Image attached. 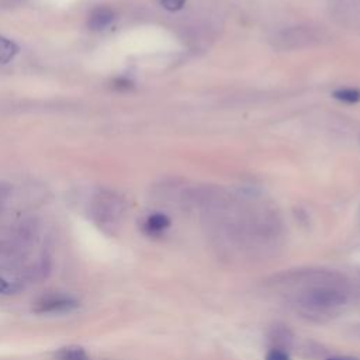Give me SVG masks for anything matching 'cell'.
<instances>
[{"label":"cell","mask_w":360,"mask_h":360,"mask_svg":"<svg viewBox=\"0 0 360 360\" xmlns=\"http://www.w3.org/2000/svg\"><path fill=\"white\" fill-rule=\"evenodd\" d=\"M297 302L307 311L325 314L343 307L347 302V292L336 284H315L300 292Z\"/></svg>","instance_id":"cell-1"},{"label":"cell","mask_w":360,"mask_h":360,"mask_svg":"<svg viewBox=\"0 0 360 360\" xmlns=\"http://www.w3.org/2000/svg\"><path fill=\"white\" fill-rule=\"evenodd\" d=\"M124 214V201L120 195L108 190H100L94 194L90 204V215L93 221L104 231H114Z\"/></svg>","instance_id":"cell-2"},{"label":"cell","mask_w":360,"mask_h":360,"mask_svg":"<svg viewBox=\"0 0 360 360\" xmlns=\"http://www.w3.org/2000/svg\"><path fill=\"white\" fill-rule=\"evenodd\" d=\"M321 34L311 27H291L277 35L276 42L281 48H302L319 42Z\"/></svg>","instance_id":"cell-3"},{"label":"cell","mask_w":360,"mask_h":360,"mask_svg":"<svg viewBox=\"0 0 360 360\" xmlns=\"http://www.w3.org/2000/svg\"><path fill=\"white\" fill-rule=\"evenodd\" d=\"M77 307L79 302L75 298L62 294H52L38 300L34 304L32 311L37 314H69L77 309Z\"/></svg>","instance_id":"cell-4"},{"label":"cell","mask_w":360,"mask_h":360,"mask_svg":"<svg viewBox=\"0 0 360 360\" xmlns=\"http://www.w3.org/2000/svg\"><path fill=\"white\" fill-rule=\"evenodd\" d=\"M114 20V11L110 7H96L90 15H89V21L87 25L91 31H101L105 27H108Z\"/></svg>","instance_id":"cell-5"},{"label":"cell","mask_w":360,"mask_h":360,"mask_svg":"<svg viewBox=\"0 0 360 360\" xmlns=\"http://www.w3.org/2000/svg\"><path fill=\"white\" fill-rule=\"evenodd\" d=\"M170 225V219L160 212L152 214L148 217V219L145 221V231L150 235H158L160 232H163L166 228H169Z\"/></svg>","instance_id":"cell-6"},{"label":"cell","mask_w":360,"mask_h":360,"mask_svg":"<svg viewBox=\"0 0 360 360\" xmlns=\"http://www.w3.org/2000/svg\"><path fill=\"white\" fill-rule=\"evenodd\" d=\"M56 360H90V357L80 346H66L56 353Z\"/></svg>","instance_id":"cell-7"},{"label":"cell","mask_w":360,"mask_h":360,"mask_svg":"<svg viewBox=\"0 0 360 360\" xmlns=\"http://www.w3.org/2000/svg\"><path fill=\"white\" fill-rule=\"evenodd\" d=\"M18 53V46L11 39L0 35V63H7Z\"/></svg>","instance_id":"cell-8"},{"label":"cell","mask_w":360,"mask_h":360,"mask_svg":"<svg viewBox=\"0 0 360 360\" xmlns=\"http://www.w3.org/2000/svg\"><path fill=\"white\" fill-rule=\"evenodd\" d=\"M333 97L345 103H357L360 100V91L356 89H339L333 93Z\"/></svg>","instance_id":"cell-9"},{"label":"cell","mask_w":360,"mask_h":360,"mask_svg":"<svg viewBox=\"0 0 360 360\" xmlns=\"http://www.w3.org/2000/svg\"><path fill=\"white\" fill-rule=\"evenodd\" d=\"M20 284L17 281L0 277V294L1 295H11L20 291Z\"/></svg>","instance_id":"cell-10"},{"label":"cell","mask_w":360,"mask_h":360,"mask_svg":"<svg viewBox=\"0 0 360 360\" xmlns=\"http://www.w3.org/2000/svg\"><path fill=\"white\" fill-rule=\"evenodd\" d=\"M266 360H290V357H288V354L285 353L284 349L274 347V349H271V350L267 353Z\"/></svg>","instance_id":"cell-11"},{"label":"cell","mask_w":360,"mask_h":360,"mask_svg":"<svg viewBox=\"0 0 360 360\" xmlns=\"http://www.w3.org/2000/svg\"><path fill=\"white\" fill-rule=\"evenodd\" d=\"M160 3H162V6H163L166 10H169V11H177V10H180V8L184 6L186 0H160Z\"/></svg>","instance_id":"cell-12"},{"label":"cell","mask_w":360,"mask_h":360,"mask_svg":"<svg viewBox=\"0 0 360 360\" xmlns=\"http://www.w3.org/2000/svg\"><path fill=\"white\" fill-rule=\"evenodd\" d=\"M8 191H10L8 184L0 183V205L6 201V198H7V195H8Z\"/></svg>","instance_id":"cell-13"},{"label":"cell","mask_w":360,"mask_h":360,"mask_svg":"<svg viewBox=\"0 0 360 360\" xmlns=\"http://www.w3.org/2000/svg\"><path fill=\"white\" fill-rule=\"evenodd\" d=\"M326 360H360V359L350 357V356H333V357H329Z\"/></svg>","instance_id":"cell-14"}]
</instances>
